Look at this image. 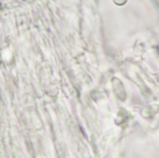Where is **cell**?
<instances>
[{"instance_id":"7a4b0ae2","label":"cell","mask_w":159,"mask_h":158,"mask_svg":"<svg viewBox=\"0 0 159 158\" xmlns=\"http://www.w3.org/2000/svg\"><path fill=\"white\" fill-rule=\"evenodd\" d=\"M157 51H158V53H159V45H158V46H157Z\"/></svg>"},{"instance_id":"6da1fadb","label":"cell","mask_w":159,"mask_h":158,"mask_svg":"<svg viewBox=\"0 0 159 158\" xmlns=\"http://www.w3.org/2000/svg\"><path fill=\"white\" fill-rule=\"evenodd\" d=\"M117 2H118L117 1H115ZM119 2H118L117 3H116L117 5H124V4H125V3H126V1H118Z\"/></svg>"}]
</instances>
